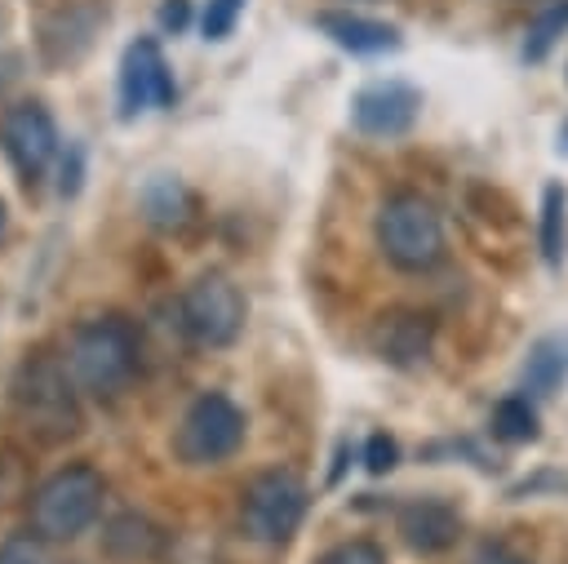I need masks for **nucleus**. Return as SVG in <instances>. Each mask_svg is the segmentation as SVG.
<instances>
[{
  "label": "nucleus",
  "mask_w": 568,
  "mask_h": 564,
  "mask_svg": "<svg viewBox=\"0 0 568 564\" xmlns=\"http://www.w3.org/2000/svg\"><path fill=\"white\" fill-rule=\"evenodd\" d=\"M67 360L31 355L13 377V417L36 444H62L80 431V395Z\"/></svg>",
  "instance_id": "obj_1"
},
{
  "label": "nucleus",
  "mask_w": 568,
  "mask_h": 564,
  "mask_svg": "<svg viewBox=\"0 0 568 564\" xmlns=\"http://www.w3.org/2000/svg\"><path fill=\"white\" fill-rule=\"evenodd\" d=\"M67 369L80 391L111 400L138 373V329L124 315H93L67 342Z\"/></svg>",
  "instance_id": "obj_2"
},
{
  "label": "nucleus",
  "mask_w": 568,
  "mask_h": 564,
  "mask_svg": "<svg viewBox=\"0 0 568 564\" xmlns=\"http://www.w3.org/2000/svg\"><path fill=\"white\" fill-rule=\"evenodd\" d=\"M102 497H106V480L93 466L84 462L62 466L49 480H40L27 502L31 533H40L44 542H71L102 515Z\"/></svg>",
  "instance_id": "obj_3"
},
{
  "label": "nucleus",
  "mask_w": 568,
  "mask_h": 564,
  "mask_svg": "<svg viewBox=\"0 0 568 564\" xmlns=\"http://www.w3.org/2000/svg\"><path fill=\"white\" fill-rule=\"evenodd\" d=\"M377 249L399 271H430L444 258V222L435 204L417 191H395L377 209Z\"/></svg>",
  "instance_id": "obj_4"
},
{
  "label": "nucleus",
  "mask_w": 568,
  "mask_h": 564,
  "mask_svg": "<svg viewBox=\"0 0 568 564\" xmlns=\"http://www.w3.org/2000/svg\"><path fill=\"white\" fill-rule=\"evenodd\" d=\"M306 502H311V493H306L297 471H288V466L262 471L240 493V524H244V533L253 542L280 546V542H288L297 533V524L306 515Z\"/></svg>",
  "instance_id": "obj_5"
},
{
  "label": "nucleus",
  "mask_w": 568,
  "mask_h": 564,
  "mask_svg": "<svg viewBox=\"0 0 568 564\" xmlns=\"http://www.w3.org/2000/svg\"><path fill=\"white\" fill-rule=\"evenodd\" d=\"M244 444V413L235 409L231 395L204 391L191 400V409L178 422L173 449L186 466H217Z\"/></svg>",
  "instance_id": "obj_6"
},
{
  "label": "nucleus",
  "mask_w": 568,
  "mask_h": 564,
  "mask_svg": "<svg viewBox=\"0 0 568 564\" xmlns=\"http://www.w3.org/2000/svg\"><path fill=\"white\" fill-rule=\"evenodd\" d=\"M182 329L195 346H231L244 329V293L222 271H204L182 289Z\"/></svg>",
  "instance_id": "obj_7"
},
{
  "label": "nucleus",
  "mask_w": 568,
  "mask_h": 564,
  "mask_svg": "<svg viewBox=\"0 0 568 564\" xmlns=\"http://www.w3.org/2000/svg\"><path fill=\"white\" fill-rule=\"evenodd\" d=\"M0 151L22 187H36L58 155V124L44 102H18L0 115Z\"/></svg>",
  "instance_id": "obj_8"
},
{
  "label": "nucleus",
  "mask_w": 568,
  "mask_h": 564,
  "mask_svg": "<svg viewBox=\"0 0 568 564\" xmlns=\"http://www.w3.org/2000/svg\"><path fill=\"white\" fill-rule=\"evenodd\" d=\"M178 102V80L169 71L164 49L151 36H138L120 58V115L164 111Z\"/></svg>",
  "instance_id": "obj_9"
},
{
  "label": "nucleus",
  "mask_w": 568,
  "mask_h": 564,
  "mask_svg": "<svg viewBox=\"0 0 568 564\" xmlns=\"http://www.w3.org/2000/svg\"><path fill=\"white\" fill-rule=\"evenodd\" d=\"M417 111H422V93H417L413 84H404V80L368 84V89H359L355 102H351V120H355V129L368 133V138H395V133L413 129Z\"/></svg>",
  "instance_id": "obj_10"
},
{
  "label": "nucleus",
  "mask_w": 568,
  "mask_h": 564,
  "mask_svg": "<svg viewBox=\"0 0 568 564\" xmlns=\"http://www.w3.org/2000/svg\"><path fill=\"white\" fill-rule=\"evenodd\" d=\"M435 338V320L422 311H386L373 324V351L390 364H417L426 360Z\"/></svg>",
  "instance_id": "obj_11"
},
{
  "label": "nucleus",
  "mask_w": 568,
  "mask_h": 564,
  "mask_svg": "<svg viewBox=\"0 0 568 564\" xmlns=\"http://www.w3.org/2000/svg\"><path fill=\"white\" fill-rule=\"evenodd\" d=\"M457 533H462V515L439 497H417L399 511V537L422 555L448 551L457 542Z\"/></svg>",
  "instance_id": "obj_12"
},
{
  "label": "nucleus",
  "mask_w": 568,
  "mask_h": 564,
  "mask_svg": "<svg viewBox=\"0 0 568 564\" xmlns=\"http://www.w3.org/2000/svg\"><path fill=\"white\" fill-rule=\"evenodd\" d=\"M320 31L351 49V53H382V49H395L399 44V31L390 22H377V18H359V13H320L315 18Z\"/></svg>",
  "instance_id": "obj_13"
},
{
  "label": "nucleus",
  "mask_w": 568,
  "mask_h": 564,
  "mask_svg": "<svg viewBox=\"0 0 568 564\" xmlns=\"http://www.w3.org/2000/svg\"><path fill=\"white\" fill-rule=\"evenodd\" d=\"M568 377V338H541L524 364V395H550Z\"/></svg>",
  "instance_id": "obj_14"
},
{
  "label": "nucleus",
  "mask_w": 568,
  "mask_h": 564,
  "mask_svg": "<svg viewBox=\"0 0 568 564\" xmlns=\"http://www.w3.org/2000/svg\"><path fill=\"white\" fill-rule=\"evenodd\" d=\"M102 542H106V555L133 564V560H151V555H155L160 533H155V524L142 520V515H115V520L106 524V537H102Z\"/></svg>",
  "instance_id": "obj_15"
},
{
  "label": "nucleus",
  "mask_w": 568,
  "mask_h": 564,
  "mask_svg": "<svg viewBox=\"0 0 568 564\" xmlns=\"http://www.w3.org/2000/svg\"><path fill=\"white\" fill-rule=\"evenodd\" d=\"M142 213H146V222L173 231V226H182L191 218V191L178 178H155L142 191Z\"/></svg>",
  "instance_id": "obj_16"
},
{
  "label": "nucleus",
  "mask_w": 568,
  "mask_h": 564,
  "mask_svg": "<svg viewBox=\"0 0 568 564\" xmlns=\"http://www.w3.org/2000/svg\"><path fill=\"white\" fill-rule=\"evenodd\" d=\"M493 435L497 440H510V444L537 440V409H532V400L528 395L497 400V409H493Z\"/></svg>",
  "instance_id": "obj_17"
},
{
  "label": "nucleus",
  "mask_w": 568,
  "mask_h": 564,
  "mask_svg": "<svg viewBox=\"0 0 568 564\" xmlns=\"http://www.w3.org/2000/svg\"><path fill=\"white\" fill-rule=\"evenodd\" d=\"M568 31V0H555V4H546L532 22H528V40H524V58L528 62H541L550 49H555V40Z\"/></svg>",
  "instance_id": "obj_18"
},
{
  "label": "nucleus",
  "mask_w": 568,
  "mask_h": 564,
  "mask_svg": "<svg viewBox=\"0 0 568 564\" xmlns=\"http://www.w3.org/2000/svg\"><path fill=\"white\" fill-rule=\"evenodd\" d=\"M564 209H568V191L550 182L541 195V253L550 266L559 262V249H564Z\"/></svg>",
  "instance_id": "obj_19"
},
{
  "label": "nucleus",
  "mask_w": 568,
  "mask_h": 564,
  "mask_svg": "<svg viewBox=\"0 0 568 564\" xmlns=\"http://www.w3.org/2000/svg\"><path fill=\"white\" fill-rule=\"evenodd\" d=\"M240 13H244V0H209V4H204V18H200L204 40H226V36L235 31Z\"/></svg>",
  "instance_id": "obj_20"
},
{
  "label": "nucleus",
  "mask_w": 568,
  "mask_h": 564,
  "mask_svg": "<svg viewBox=\"0 0 568 564\" xmlns=\"http://www.w3.org/2000/svg\"><path fill=\"white\" fill-rule=\"evenodd\" d=\"M0 564H49V546L40 533H13L0 542Z\"/></svg>",
  "instance_id": "obj_21"
},
{
  "label": "nucleus",
  "mask_w": 568,
  "mask_h": 564,
  "mask_svg": "<svg viewBox=\"0 0 568 564\" xmlns=\"http://www.w3.org/2000/svg\"><path fill=\"white\" fill-rule=\"evenodd\" d=\"M315 564H386V555H382V546H373V542H364V537H351V542L328 546Z\"/></svg>",
  "instance_id": "obj_22"
},
{
  "label": "nucleus",
  "mask_w": 568,
  "mask_h": 564,
  "mask_svg": "<svg viewBox=\"0 0 568 564\" xmlns=\"http://www.w3.org/2000/svg\"><path fill=\"white\" fill-rule=\"evenodd\" d=\"M395 457H399V449H395L390 435H368V444H364V466H368L373 475H386V471L395 466Z\"/></svg>",
  "instance_id": "obj_23"
},
{
  "label": "nucleus",
  "mask_w": 568,
  "mask_h": 564,
  "mask_svg": "<svg viewBox=\"0 0 568 564\" xmlns=\"http://www.w3.org/2000/svg\"><path fill=\"white\" fill-rule=\"evenodd\" d=\"M191 22V0H164L160 4V27L164 31H182Z\"/></svg>",
  "instance_id": "obj_24"
},
{
  "label": "nucleus",
  "mask_w": 568,
  "mask_h": 564,
  "mask_svg": "<svg viewBox=\"0 0 568 564\" xmlns=\"http://www.w3.org/2000/svg\"><path fill=\"white\" fill-rule=\"evenodd\" d=\"M470 564H532L528 555H519V551H510V546H497V542H488Z\"/></svg>",
  "instance_id": "obj_25"
},
{
  "label": "nucleus",
  "mask_w": 568,
  "mask_h": 564,
  "mask_svg": "<svg viewBox=\"0 0 568 564\" xmlns=\"http://www.w3.org/2000/svg\"><path fill=\"white\" fill-rule=\"evenodd\" d=\"M0 226H4V204H0Z\"/></svg>",
  "instance_id": "obj_26"
}]
</instances>
